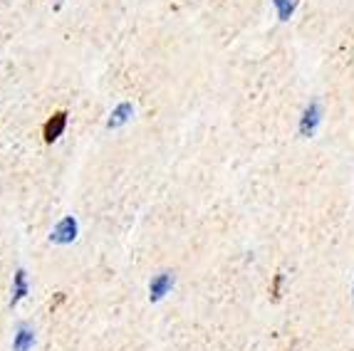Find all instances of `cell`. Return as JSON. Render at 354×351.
Wrapping results in <instances>:
<instances>
[{
  "label": "cell",
  "mask_w": 354,
  "mask_h": 351,
  "mask_svg": "<svg viewBox=\"0 0 354 351\" xmlns=\"http://www.w3.org/2000/svg\"><path fill=\"white\" fill-rule=\"evenodd\" d=\"M77 235H80L77 218L75 216H65L53 228V233H50V243H53V245H72V243L77 240Z\"/></svg>",
  "instance_id": "6da1fadb"
},
{
  "label": "cell",
  "mask_w": 354,
  "mask_h": 351,
  "mask_svg": "<svg viewBox=\"0 0 354 351\" xmlns=\"http://www.w3.org/2000/svg\"><path fill=\"white\" fill-rule=\"evenodd\" d=\"M67 119H70V114H67L65 109H57V111H53V117H48V122L42 124V141H45L48 146H53L55 141L65 134Z\"/></svg>",
  "instance_id": "7a4b0ae2"
},
{
  "label": "cell",
  "mask_w": 354,
  "mask_h": 351,
  "mask_svg": "<svg viewBox=\"0 0 354 351\" xmlns=\"http://www.w3.org/2000/svg\"><path fill=\"white\" fill-rule=\"evenodd\" d=\"M319 122H322V106H319V102H313V104L305 109V114H302V119H300V134L302 136H313L315 131H317Z\"/></svg>",
  "instance_id": "3957f363"
},
{
  "label": "cell",
  "mask_w": 354,
  "mask_h": 351,
  "mask_svg": "<svg viewBox=\"0 0 354 351\" xmlns=\"http://www.w3.org/2000/svg\"><path fill=\"white\" fill-rule=\"evenodd\" d=\"M35 346V329L28 322H20L12 334V351H32Z\"/></svg>",
  "instance_id": "277c9868"
},
{
  "label": "cell",
  "mask_w": 354,
  "mask_h": 351,
  "mask_svg": "<svg viewBox=\"0 0 354 351\" xmlns=\"http://www.w3.org/2000/svg\"><path fill=\"white\" fill-rule=\"evenodd\" d=\"M171 287H174V272H161V275H156L149 282V299L159 302V299H164L166 294L171 292Z\"/></svg>",
  "instance_id": "5b68a950"
},
{
  "label": "cell",
  "mask_w": 354,
  "mask_h": 351,
  "mask_svg": "<svg viewBox=\"0 0 354 351\" xmlns=\"http://www.w3.org/2000/svg\"><path fill=\"white\" fill-rule=\"evenodd\" d=\"M30 292V285H28V272L25 267L15 269V277H12V297H10V307H18Z\"/></svg>",
  "instance_id": "8992f818"
},
{
  "label": "cell",
  "mask_w": 354,
  "mask_h": 351,
  "mask_svg": "<svg viewBox=\"0 0 354 351\" xmlns=\"http://www.w3.org/2000/svg\"><path fill=\"white\" fill-rule=\"evenodd\" d=\"M131 114H134V106H131L129 102H122V104L114 106L112 117L106 119V126H109V129H119V126H124V124L129 122Z\"/></svg>",
  "instance_id": "52a82bcc"
},
{
  "label": "cell",
  "mask_w": 354,
  "mask_h": 351,
  "mask_svg": "<svg viewBox=\"0 0 354 351\" xmlns=\"http://www.w3.org/2000/svg\"><path fill=\"white\" fill-rule=\"evenodd\" d=\"M297 3H300V0H272V6L278 8L280 20H290V18H292V12H295Z\"/></svg>",
  "instance_id": "ba28073f"
},
{
  "label": "cell",
  "mask_w": 354,
  "mask_h": 351,
  "mask_svg": "<svg viewBox=\"0 0 354 351\" xmlns=\"http://www.w3.org/2000/svg\"><path fill=\"white\" fill-rule=\"evenodd\" d=\"M280 287H283V275H275L272 277V287H270L272 299H280Z\"/></svg>",
  "instance_id": "9c48e42d"
},
{
  "label": "cell",
  "mask_w": 354,
  "mask_h": 351,
  "mask_svg": "<svg viewBox=\"0 0 354 351\" xmlns=\"http://www.w3.org/2000/svg\"><path fill=\"white\" fill-rule=\"evenodd\" d=\"M62 302H65V294L59 292V294H57V299H55L53 305H50V310H53V312H55V310H57V307H59V305H62Z\"/></svg>",
  "instance_id": "30bf717a"
},
{
  "label": "cell",
  "mask_w": 354,
  "mask_h": 351,
  "mask_svg": "<svg viewBox=\"0 0 354 351\" xmlns=\"http://www.w3.org/2000/svg\"><path fill=\"white\" fill-rule=\"evenodd\" d=\"M62 3H65V0H55V8H59Z\"/></svg>",
  "instance_id": "8fae6325"
}]
</instances>
